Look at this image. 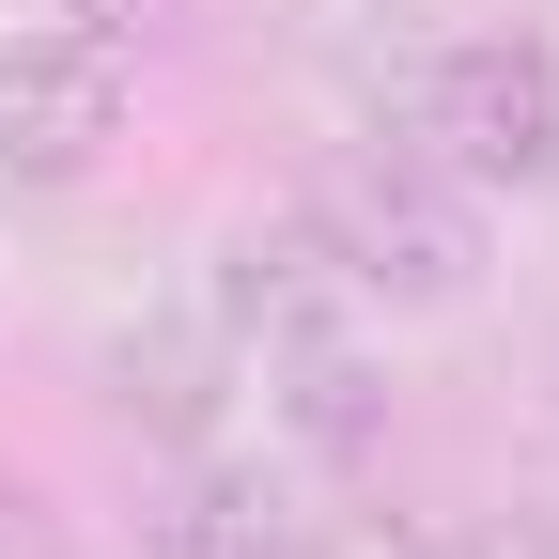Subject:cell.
Returning a JSON list of instances; mask_svg holds the SVG:
<instances>
[{"instance_id": "6da1fadb", "label": "cell", "mask_w": 559, "mask_h": 559, "mask_svg": "<svg viewBox=\"0 0 559 559\" xmlns=\"http://www.w3.org/2000/svg\"><path fill=\"white\" fill-rule=\"evenodd\" d=\"M311 234L342 249L358 311H466L481 296V187H451L419 140H342L326 187H311Z\"/></svg>"}, {"instance_id": "3957f363", "label": "cell", "mask_w": 559, "mask_h": 559, "mask_svg": "<svg viewBox=\"0 0 559 559\" xmlns=\"http://www.w3.org/2000/svg\"><path fill=\"white\" fill-rule=\"evenodd\" d=\"M124 140V47L109 32H16L0 47V187H79Z\"/></svg>"}, {"instance_id": "5b68a950", "label": "cell", "mask_w": 559, "mask_h": 559, "mask_svg": "<svg viewBox=\"0 0 559 559\" xmlns=\"http://www.w3.org/2000/svg\"><path fill=\"white\" fill-rule=\"evenodd\" d=\"M264 389H280V436H296L311 466H358V451L389 436V373L358 358V326H342V342H296V358H264Z\"/></svg>"}, {"instance_id": "277c9868", "label": "cell", "mask_w": 559, "mask_h": 559, "mask_svg": "<svg viewBox=\"0 0 559 559\" xmlns=\"http://www.w3.org/2000/svg\"><path fill=\"white\" fill-rule=\"evenodd\" d=\"M358 326V280H342V249L311 234V202L296 218H249L218 249V342L234 358H296V342H342Z\"/></svg>"}, {"instance_id": "52a82bcc", "label": "cell", "mask_w": 559, "mask_h": 559, "mask_svg": "<svg viewBox=\"0 0 559 559\" xmlns=\"http://www.w3.org/2000/svg\"><path fill=\"white\" fill-rule=\"evenodd\" d=\"M218 358H234L218 326H140V342H109V404L202 451V436H218Z\"/></svg>"}, {"instance_id": "ba28073f", "label": "cell", "mask_w": 559, "mask_h": 559, "mask_svg": "<svg viewBox=\"0 0 559 559\" xmlns=\"http://www.w3.org/2000/svg\"><path fill=\"white\" fill-rule=\"evenodd\" d=\"M187 16H202V0H62V32H109V47H156Z\"/></svg>"}, {"instance_id": "7a4b0ae2", "label": "cell", "mask_w": 559, "mask_h": 559, "mask_svg": "<svg viewBox=\"0 0 559 559\" xmlns=\"http://www.w3.org/2000/svg\"><path fill=\"white\" fill-rule=\"evenodd\" d=\"M404 140L451 187H559V47L544 32H466L404 79Z\"/></svg>"}, {"instance_id": "8992f818", "label": "cell", "mask_w": 559, "mask_h": 559, "mask_svg": "<svg viewBox=\"0 0 559 559\" xmlns=\"http://www.w3.org/2000/svg\"><path fill=\"white\" fill-rule=\"evenodd\" d=\"M296 528L311 513H280V481L264 466H218V451L156 498V559H296Z\"/></svg>"}]
</instances>
